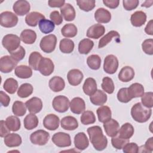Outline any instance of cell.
<instances>
[{"instance_id":"obj_1","label":"cell","mask_w":153,"mask_h":153,"mask_svg":"<svg viewBox=\"0 0 153 153\" xmlns=\"http://www.w3.org/2000/svg\"><path fill=\"white\" fill-rule=\"evenodd\" d=\"M87 131L90 140L96 150L101 151L106 148L108 139L103 134L100 127L98 126H92L88 128Z\"/></svg>"},{"instance_id":"obj_2","label":"cell","mask_w":153,"mask_h":153,"mask_svg":"<svg viewBox=\"0 0 153 153\" xmlns=\"http://www.w3.org/2000/svg\"><path fill=\"white\" fill-rule=\"evenodd\" d=\"M152 114L151 108L144 106L141 103H135L131 109V115L136 122L143 123L148 121Z\"/></svg>"},{"instance_id":"obj_40","label":"cell","mask_w":153,"mask_h":153,"mask_svg":"<svg viewBox=\"0 0 153 153\" xmlns=\"http://www.w3.org/2000/svg\"><path fill=\"white\" fill-rule=\"evenodd\" d=\"M42 55L38 51H33L29 57L28 63L30 67L35 71L38 70L39 63L42 59Z\"/></svg>"},{"instance_id":"obj_21","label":"cell","mask_w":153,"mask_h":153,"mask_svg":"<svg viewBox=\"0 0 153 153\" xmlns=\"http://www.w3.org/2000/svg\"><path fill=\"white\" fill-rule=\"evenodd\" d=\"M60 125L62 128L64 130L72 131L78 128V123L75 117L72 116H66L61 120Z\"/></svg>"},{"instance_id":"obj_3","label":"cell","mask_w":153,"mask_h":153,"mask_svg":"<svg viewBox=\"0 0 153 153\" xmlns=\"http://www.w3.org/2000/svg\"><path fill=\"white\" fill-rule=\"evenodd\" d=\"M20 38L16 35L7 34L3 37L2 44L9 53H11L20 46Z\"/></svg>"},{"instance_id":"obj_5","label":"cell","mask_w":153,"mask_h":153,"mask_svg":"<svg viewBox=\"0 0 153 153\" xmlns=\"http://www.w3.org/2000/svg\"><path fill=\"white\" fill-rule=\"evenodd\" d=\"M19 19L11 11H4L0 14V25L4 27H13L16 26Z\"/></svg>"},{"instance_id":"obj_19","label":"cell","mask_w":153,"mask_h":153,"mask_svg":"<svg viewBox=\"0 0 153 153\" xmlns=\"http://www.w3.org/2000/svg\"><path fill=\"white\" fill-rule=\"evenodd\" d=\"M70 109L72 112L75 114H80L85 109L84 100L79 97H74L70 102Z\"/></svg>"},{"instance_id":"obj_15","label":"cell","mask_w":153,"mask_h":153,"mask_svg":"<svg viewBox=\"0 0 153 153\" xmlns=\"http://www.w3.org/2000/svg\"><path fill=\"white\" fill-rule=\"evenodd\" d=\"M67 78L69 84L72 86H76L81 84L83 79L84 75L80 70L73 69L68 72Z\"/></svg>"},{"instance_id":"obj_39","label":"cell","mask_w":153,"mask_h":153,"mask_svg":"<svg viewBox=\"0 0 153 153\" xmlns=\"http://www.w3.org/2000/svg\"><path fill=\"white\" fill-rule=\"evenodd\" d=\"M6 125L8 128L12 131H18L21 127V123L20 119L14 115L8 117L5 120Z\"/></svg>"},{"instance_id":"obj_11","label":"cell","mask_w":153,"mask_h":153,"mask_svg":"<svg viewBox=\"0 0 153 153\" xmlns=\"http://www.w3.org/2000/svg\"><path fill=\"white\" fill-rule=\"evenodd\" d=\"M103 128L106 134L109 137H115L118 135L120 130V124L117 121L111 118L103 123Z\"/></svg>"},{"instance_id":"obj_20","label":"cell","mask_w":153,"mask_h":153,"mask_svg":"<svg viewBox=\"0 0 153 153\" xmlns=\"http://www.w3.org/2000/svg\"><path fill=\"white\" fill-rule=\"evenodd\" d=\"M94 19L99 23H107L111 20V14L106 9L99 8L94 13Z\"/></svg>"},{"instance_id":"obj_32","label":"cell","mask_w":153,"mask_h":153,"mask_svg":"<svg viewBox=\"0 0 153 153\" xmlns=\"http://www.w3.org/2000/svg\"><path fill=\"white\" fill-rule=\"evenodd\" d=\"M128 93L131 99L141 97L144 94V87L143 86L137 82L133 83L127 88Z\"/></svg>"},{"instance_id":"obj_51","label":"cell","mask_w":153,"mask_h":153,"mask_svg":"<svg viewBox=\"0 0 153 153\" xmlns=\"http://www.w3.org/2000/svg\"><path fill=\"white\" fill-rule=\"evenodd\" d=\"M129 142V139H124L120 137L119 136L112 137L111 139V143L114 148L117 149H122L124 145Z\"/></svg>"},{"instance_id":"obj_42","label":"cell","mask_w":153,"mask_h":153,"mask_svg":"<svg viewBox=\"0 0 153 153\" xmlns=\"http://www.w3.org/2000/svg\"><path fill=\"white\" fill-rule=\"evenodd\" d=\"M38 26L41 32L45 34L51 33L54 30L55 27L54 23L52 21L46 19L41 20L39 22Z\"/></svg>"},{"instance_id":"obj_49","label":"cell","mask_w":153,"mask_h":153,"mask_svg":"<svg viewBox=\"0 0 153 153\" xmlns=\"http://www.w3.org/2000/svg\"><path fill=\"white\" fill-rule=\"evenodd\" d=\"M101 87L108 94H112L114 91L115 86L114 82L112 79L108 76H105L102 79Z\"/></svg>"},{"instance_id":"obj_23","label":"cell","mask_w":153,"mask_h":153,"mask_svg":"<svg viewBox=\"0 0 153 153\" xmlns=\"http://www.w3.org/2000/svg\"><path fill=\"white\" fill-rule=\"evenodd\" d=\"M44 19L45 16L42 14L36 11H32L26 15L25 22L29 26L35 27L41 20Z\"/></svg>"},{"instance_id":"obj_44","label":"cell","mask_w":153,"mask_h":153,"mask_svg":"<svg viewBox=\"0 0 153 153\" xmlns=\"http://www.w3.org/2000/svg\"><path fill=\"white\" fill-rule=\"evenodd\" d=\"M3 88L7 93L10 94H14L17 90L18 82L16 79L10 78L7 79L3 85Z\"/></svg>"},{"instance_id":"obj_7","label":"cell","mask_w":153,"mask_h":153,"mask_svg":"<svg viewBox=\"0 0 153 153\" xmlns=\"http://www.w3.org/2000/svg\"><path fill=\"white\" fill-rule=\"evenodd\" d=\"M69 99L62 95L56 96L52 102V106L54 109L60 113L66 112L69 109Z\"/></svg>"},{"instance_id":"obj_18","label":"cell","mask_w":153,"mask_h":153,"mask_svg":"<svg viewBox=\"0 0 153 153\" xmlns=\"http://www.w3.org/2000/svg\"><path fill=\"white\" fill-rule=\"evenodd\" d=\"M75 147L79 151L85 150L89 145V141L84 132L78 133L74 137Z\"/></svg>"},{"instance_id":"obj_54","label":"cell","mask_w":153,"mask_h":153,"mask_svg":"<svg viewBox=\"0 0 153 153\" xmlns=\"http://www.w3.org/2000/svg\"><path fill=\"white\" fill-rule=\"evenodd\" d=\"M142 48L143 51L148 55L153 54V39H147L143 41L142 44Z\"/></svg>"},{"instance_id":"obj_57","label":"cell","mask_w":153,"mask_h":153,"mask_svg":"<svg viewBox=\"0 0 153 153\" xmlns=\"http://www.w3.org/2000/svg\"><path fill=\"white\" fill-rule=\"evenodd\" d=\"M50 18L54 24L56 25H60L63 22L62 16L59 13L58 11H53L50 14Z\"/></svg>"},{"instance_id":"obj_58","label":"cell","mask_w":153,"mask_h":153,"mask_svg":"<svg viewBox=\"0 0 153 153\" xmlns=\"http://www.w3.org/2000/svg\"><path fill=\"white\" fill-rule=\"evenodd\" d=\"M142 147L144 149L141 148L140 147H139V148L142 149V150L139 151V152H152L153 151V137H151L149 138L145 142V145L142 146Z\"/></svg>"},{"instance_id":"obj_47","label":"cell","mask_w":153,"mask_h":153,"mask_svg":"<svg viewBox=\"0 0 153 153\" xmlns=\"http://www.w3.org/2000/svg\"><path fill=\"white\" fill-rule=\"evenodd\" d=\"M81 122L84 125L94 124L96 122V117L91 111H84L80 117Z\"/></svg>"},{"instance_id":"obj_10","label":"cell","mask_w":153,"mask_h":153,"mask_svg":"<svg viewBox=\"0 0 153 153\" xmlns=\"http://www.w3.org/2000/svg\"><path fill=\"white\" fill-rule=\"evenodd\" d=\"M18 62L15 60L11 56H2L0 59V71L2 73L11 72L16 68Z\"/></svg>"},{"instance_id":"obj_28","label":"cell","mask_w":153,"mask_h":153,"mask_svg":"<svg viewBox=\"0 0 153 153\" xmlns=\"http://www.w3.org/2000/svg\"><path fill=\"white\" fill-rule=\"evenodd\" d=\"M107 99V95L104 91L100 90H97L93 95L90 96V102L96 106L103 105L106 102Z\"/></svg>"},{"instance_id":"obj_37","label":"cell","mask_w":153,"mask_h":153,"mask_svg":"<svg viewBox=\"0 0 153 153\" xmlns=\"http://www.w3.org/2000/svg\"><path fill=\"white\" fill-rule=\"evenodd\" d=\"M74 42L72 40L68 38H63L60 40L59 43V48L63 53L69 54L74 51Z\"/></svg>"},{"instance_id":"obj_53","label":"cell","mask_w":153,"mask_h":153,"mask_svg":"<svg viewBox=\"0 0 153 153\" xmlns=\"http://www.w3.org/2000/svg\"><path fill=\"white\" fill-rule=\"evenodd\" d=\"M10 56L17 62L22 60L25 56L26 51L22 46H20L16 50L10 53Z\"/></svg>"},{"instance_id":"obj_45","label":"cell","mask_w":153,"mask_h":153,"mask_svg":"<svg viewBox=\"0 0 153 153\" xmlns=\"http://www.w3.org/2000/svg\"><path fill=\"white\" fill-rule=\"evenodd\" d=\"M12 112L16 116H23L26 112V106L25 103L19 100L15 101L12 106Z\"/></svg>"},{"instance_id":"obj_35","label":"cell","mask_w":153,"mask_h":153,"mask_svg":"<svg viewBox=\"0 0 153 153\" xmlns=\"http://www.w3.org/2000/svg\"><path fill=\"white\" fill-rule=\"evenodd\" d=\"M38 118L35 114H29L27 115L23 120L24 127L26 129L30 130L36 128L38 125Z\"/></svg>"},{"instance_id":"obj_61","label":"cell","mask_w":153,"mask_h":153,"mask_svg":"<svg viewBox=\"0 0 153 153\" xmlns=\"http://www.w3.org/2000/svg\"><path fill=\"white\" fill-rule=\"evenodd\" d=\"M65 4L64 0H50L48 1L49 7L52 8H61Z\"/></svg>"},{"instance_id":"obj_62","label":"cell","mask_w":153,"mask_h":153,"mask_svg":"<svg viewBox=\"0 0 153 153\" xmlns=\"http://www.w3.org/2000/svg\"><path fill=\"white\" fill-rule=\"evenodd\" d=\"M103 3L107 7L111 9H115L118 7L120 4V1L119 0H104L103 1Z\"/></svg>"},{"instance_id":"obj_4","label":"cell","mask_w":153,"mask_h":153,"mask_svg":"<svg viewBox=\"0 0 153 153\" xmlns=\"http://www.w3.org/2000/svg\"><path fill=\"white\" fill-rule=\"evenodd\" d=\"M56 44V36L53 34H50L44 36L41 39L39 43V47L43 52L50 53L55 50Z\"/></svg>"},{"instance_id":"obj_22","label":"cell","mask_w":153,"mask_h":153,"mask_svg":"<svg viewBox=\"0 0 153 153\" xmlns=\"http://www.w3.org/2000/svg\"><path fill=\"white\" fill-rule=\"evenodd\" d=\"M60 13L66 21L71 22L74 20L75 18L76 13L75 8L69 3H65L64 5L60 8Z\"/></svg>"},{"instance_id":"obj_25","label":"cell","mask_w":153,"mask_h":153,"mask_svg":"<svg viewBox=\"0 0 153 153\" xmlns=\"http://www.w3.org/2000/svg\"><path fill=\"white\" fill-rule=\"evenodd\" d=\"M5 145L10 148L17 147L22 142L21 136L17 133H9L4 137Z\"/></svg>"},{"instance_id":"obj_33","label":"cell","mask_w":153,"mask_h":153,"mask_svg":"<svg viewBox=\"0 0 153 153\" xmlns=\"http://www.w3.org/2000/svg\"><path fill=\"white\" fill-rule=\"evenodd\" d=\"M134 127L129 123H124L120 128L118 136L122 139H130L134 134Z\"/></svg>"},{"instance_id":"obj_31","label":"cell","mask_w":153,"mask_h":153,"mask_svg":"<svg viewBox=\"0 0 153 153\" xmlns=\"http://www.w3.org/2000/svg\"><path fill=\"white\" fill-rule=\"evenodd\" d=\"M21 41L26 44H32L36 39V32L31 29H25L20 33Z\"/></svg>"},{"instance_id":"obj_34","label":"cell","mask_w":153,"mask_h":153,"mask_svg":"<svg viewBox=\"0 0 153 153\" xmlns=\"http://www.w3.org/2000/svg\"><path fill=\"white\" fill-rule=\"evenodd\" d=\"M98 120L100 123H105L111 118L112 112L108 106H101L97 109Z\"/></svg>"},{"instance_id":"obj_17","label":"cell","mask_w":153,"mask_h":153,"mask_svg":"<svg viewBox=\"0 0 153 153\" xmlns=\"http://www.w3.org/2000/svg\"><path fill=\"white\" fill-rule=\"evenodd\" d=\"M25 105L29 112L32 114H37L39 112L42 108V100L37 97H33L29 99L26 102Z\"/></svg>"},{"instance_id":"obj_64","label":"cell","mask_w":153,"mask_h":153,"mask_svg":"<svg viewBox=\"0 0 153 153\" xmlns=\"http://www.w3.org/2000/svg\"><path fill=\"white\" fill-rule=\"evenodd\" d=\"M153 4V1L152 0H150V1H146L144 2H143L141 5V6L143 7H146V8H149L150 7L152 6Z\"/></svg>"},{"instance_id":"obj_12","label":"cell","mask_w":153,"mask_h":153,"mask_svg":"<svg viewBox=\"0 0 153 153\" xmlns=\"http://www.w3.org/2000/svg\"><path fill=\"white\" fill-rule=\"evenodd\" d=\"M54 69V65L53 61L49 58L43 57L38 67L39 72L44 76H49L53 72Z\"/></svg>"},{"instance_id":"obj_9","label":"cell","mask_w":153,"mask_h":153,"mask_svg":"<svg viewBox=\"0 0 153 153\" xmlns=\"http://www.w3.org/2000/svg\"><path fill=\"white\" fill-rule=\"evenodd\" d=\"M51 140L55 145L60 148L68 147L71 145L70 135L64 132L56 133L53 135Z\"/></svg>"},{"instance_id":"obj_59","label":"cell","mask_w":153,"mask_h":153,"mask_svg":"<svg viewBox=\"0 0 153 153\" xmlns=\"http://www.w3.org/2000/svg\"><path fill=\"white\" fill-rule=\"evenodd\" d=\"M0 102L4 107H7L10 102V97L3 91H0Z\"/></svg>"},{"instance_id":"obj_29","label":"cell","mask_w":153,"mask_h":153,"mask_svg":"<svg viewBox=\"0 0 153 153\" xmlns=\"http://www.w3.org/2000/svg\"><path fill=\"white\" fill-rule=\"evenodd\" d=\"M82 90L84 93L87 96L93 95L97 91V83L93 78H87L83 84Z\"/></svg>"},{"instance_id":"obj_14","label":"cell","mask_w":153,"mask_h":153,"mask_svg":"<svg viewBox=\"0 0 153 153\" xmlns=\"http://www.w3.org/2000/svg\"><path fill=\"white\" fill-rule=\"evenodd\" d=\"M13 10L17 15L23 16L29 12L30 5L29 2L26 0H19L14 2Z\"/></svg>"},{"instance_id":"obj_26","label":"cell","mask_w":153,"mask_h":153,"mask_svg":"<svg viewBox=\"0 0 153 153\" xmlns=\"http://www.w3.org/2000/svg\"><path fill=\"white\" fill-rule=\"evenodd\" d=\"M50 88L54 92H59L63 90L65 87L64 79L59 76L52 77L48 82Z\"/></svg>"},{"instance_id":"obj_30","label":"cell","mask_w":153,"mask_h":153,"mask_svg":"<svg viewBox=\"0 0 153 153\" xmlns=\"http://www.w3.org/2000/svg\"><path fill=\"white\" fill-rule=\"evenodd\" d=\"M14 74L19 78L27 79L32 75V68L26 65H19L15 68Z\"/></svg>"},{"instance_id":"obj_8","label":"cell","mask_w":153,"mask_h":153,"mask_svg":"<svg viewBox=\"0 0 153 153\" xmlns=\"http://www.w3.org/2000/svg\"><path fill=\"white\" fill-rule=\"evenodd\" d=\"M118 65L117 57L113 54H109L104 59L103 70L108 74H114L117 72Z\"/></svg>"},{"instance_id":"obj_63","label":"cell","mask_w":153,"mask_h":153,"mask_svg":"<svg viewBox=\"0 0 153 153\" xmlns=\"http://www.w3.org/2000/svg\"><path fill=\"white\" fill-rule=\"evenodd\" d=\"M152 25L153 21L152 20H150L148 24L146 25V27H145V32L146 34L149 35H153V29H152Z\"/></svg>"},{"instance_id":"obj_60","label":"cell","mask_w":153,"mask_h":153,"mask_svg":"<svg viewBox=\"0 0 153 153\" xmlns=\"http://www.w3.org/2000/svg\"><path fill=\"white\" fill-rule=\"evenodd\" d=\"M0 136L1 137H4L7 136L8 134L10 133V130L8 128L7 126L6 125L5 121L4 120H1L0 122Z\"/></svg>"},{"instance_id":"obj_46","label":"cell","mask_w":153,"mask_h":153,"mask_svg":"<svg viewBox=\"0 0 153 153\" xmlns=\"http://www.w3.org/2000/svg\"><path fill=\"white\" fill-rule=\"evenodd\" d=\"M88 67L93 70H98L101 65V58L97 54H91L87 59Z\"/></svg>"},{"instance_id":"obj_6","label":"cell","mask_w":153,"mask_h":153,"mask_svg":"<svg viewBox=\"0 0 153 153\" xmlns=\"http://www.w3.org/2000/svg\"><path fill=\"white\" fill-rule=\"evenodd\" d=\"M50 134L44 130H38L33 132L30 136V142L36 145H45L50 139Z\"/></svg>"},{"instance_id":"obj_50","label":"cell","mask_w":153,"mask_h":153,"mask_svg":"<svg viewBox=\"0 0 153 153\" xmlns=\"http://www.w3.org/2000/svg\"><path fill=\"white\" fill-rule=\"evenodd\" d=\"M142 104L148 108L153 107V93L152 91L146 92L141 96Z\"/></svg>"},{"instance_id":"obj_16","label":"cell","mask_w":153,"mask_h":153,"mask_svg":"<svg viewBox=\"0 0 153 153\" xmlns=\"http://www.w3.org/2000/svg\"><path fill=\"white\" fill-rule=\"evenodd\" d=\"M105 32L104 26L101 24H95L91 26L87 30V36L90 38L97 39L100 38Z\"/></svg>"},{"instance_id":"obj_24","label":"cell","mask_w":153,"mask_h":153,"mask_svg":"<svg viewBox=\"0 0 153 153\" xmlns=\"http://www.w3.org/2000/svg\"><path fill=\"white\" fill-rule=\"evenodd\" d=\"M146 21V14L142 11H137L133 13L130 17L131 25L134 27H140Z\"/></svg>"},{"instance_id":"obj_56","label":"cell","mask_w":153,"mask_h":153,"mask_svg":"<svg viewBox=\"0 0 153 153\" xmlns=\"http://www.w3.org/2000/svg\"><path fill=\"white\" fill-rule=\"evenodd\" d=\"M123 151L125 153H137L139 151V146L136 143L128 142L123 147Z\"/></svg>"},{"instance_id":"obj_55","label":"cell","mask_w":153,"mask_h":153,"mask_svg":"<svg viewBox=\"0 0 153 153\" xmlns=\"http://www.w3.org/2000/svg\"><path fill=\"white\" fill-rule=\"evenodd\" d=\"M138 0H123V5L124 9L127 11H131L136 8L139 5Z\"/></svg>"},{"instance_id":"obj_41","label":"cell","mask_w":153,"mask_h":153,"mask_svg":"<svg viewBox=\"0 0 153 153\" xmlns=\"http://www.w3.org/2000/svg\"><path fill=\"white\" fill-rule=\"evenodd\" d=\"M113 38H120V35L118 32L115 30H111L109 32H108L104 36L100 38L98 44L99 48H101L106 46L108 43H109L112 41Z\"/></svg>"},{"instance_id":"obj_38","label":"cell","mask_w":153,"mask_h":153,"mask_svg":"<svg viewBox=\"0 0 153 153\" xmlns=\"http://www.w3.org/2000/svg\"><path fill=\"white\" fill-rule=\"evenodd\" d=\"M78 32L76 26L72 23H68L61 29L62 35L66 38L75 37Z\"/></svg>"},{"instance_id":"obj_43","label":"cell","mask_w":153,"mask_h":153,"mask_svg":"<svg viewBox=\"0 0 153 153\" xmlns=\"http://www.w3.org/2000/svg\"><path fill=\"white\" fill-rule=\"evenodd\" d=\"M33 86L29 83L22 84L17 90V95L21 98H26L33 93Z\"/></svg>"},{"instance_id":"obj_13","label":"cell","mask_w":153,"mask_h":153,"mask_svg":"<svg viewBox=\"0 0 153 153\" xmlns=\"http://www.w3.org/2000/svg\"><path fill=\"white\" fill-rule=\"evenodd\" d=\"M60 123V119L55 114H50L47 115L43 120L44 127L51 131L56 130L58 128Z\"/></svg>"},{"instance_id":"obj_52","label":"cell","mask_w":153,"mask_h":153,"mask_svg":"<svg viewBox=\"0 0 153 153\" xmlns=\"http://www.w3.org/2000/svg\"><path fill=\"white\" fill-rule=\"evenodd\" d=\"M118 100L122 103H128L132 99L130 97L127 88H121L119 90L117 95Z\"/></svg>"},{"instance_id":"obj_36","label":"cell","mask_w":153,"mask_h":153,"mask_svg":"<svg viewBox=\"0 0 153 153\" xmlns=\"http://www.w3.org/2000/svg\"><path fill=\"white\" fill-rule=\"evenodd\" d=\"M94 42L90 39L84 38L80 41L78 44V51L82 54H87L92 50Z\"/></svg>"},{"instance_id":"obj_27","label":"cell","mask_w":153,"mask_h":153,"mask_svg":"<svg viewBox=\"0 0 153 153\" xmlns=\"http://www.w3.org/2000/svg\"><path fill=\"white\" fill-rule=\"evenodd\" d=\"M134 74V69L131 66H126L120 70L118 76L121 81L127 82L133 79Z\"/></svg>"},{"instance_id":"obj_48","label":"cell","mask_w":153,"mask_h":153,"mask_svg":"<svg viewBox=\"0 0 153 153\" xmlns=\"http://www.w3.org/2000/svg\"><path fill=\"white\" fill-rule=\"evenodd\" d=\"M94 0H77L76 4L79 8L85 12L91 11L95 7Z\"/></svg>"}]
</instances>
